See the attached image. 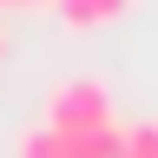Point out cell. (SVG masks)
I'll list each match as a JSON object with an SVG mask.
<instances>
[{
	"instance_id": "cell-1",
	"label": "cell",
	"mask_w": 158,
	"mask_h": 158,
	"mask_svg": "<svg viewBox=\"0 0 158 158\" xmlns=\"http://www.w3.org/2000/svg\"><path fill=\"white\" fill-rule=\"evenodd\" d=\"M46 125L59 138H92V132L118 125L112 118V92L99 86V79H59L46 92Z\"/></svg>"
},
{
	"instance_id": "cell-2",
	"label": "cell",
	"mask_w": 158,
	"mask_h": 158,
	"mask_svg": "<svg viewBox=\"0 0 158 158\" xmlns=\"http://www.w3.org/2000/svg\"><path fill=\"white\" fill-rule=\"evenodd\" d=\"M132 13V0H59V20L79 33H92V27H112V20H125Z\"/></svg>"
},
{
	"instance_id": "cell-3",
	"label": "cell",
	"mask_w": 158,
	"mask_h": 158,
	"mask_svg": "<svg viewBox=\"0 0 158 158\" xmlns=\"http://www.w3.org/2000/svg\"><path fill=\"white\" fill-rule=\"evenodd\" d=\"M13 158H79V145H73V138H59L53 125H33V132H20Z\"/></svg>"
},
{
	"instance_id": "cell-4",
	"label": "cell",
	"mask_w": 158,
	"mask_h": 158,
	"mask_svg": "<svg viewBox=\"0 0 158 158\" xmlns=\"http://www.w3.org/2000/svg\"><path fill=\"white\" fill-rule=\"evenodd\" d=\"M125 158H158V125H125Z\"/></svg>"
},
{
	"instance_id": "cell-5",
	"label": "cell",
	"mask_w": 158,
	"mask_h": 158,
	"mask_svg": "<svg viewBox=\"0 0 158 158\" xmlns=\"http://www.w3.org/2000/svg\"><path fill=\"white\" fill-rule=\"evenodd\" d=\"M0 7H59V0H0Z\"/></svg>"
}]
</instances>
